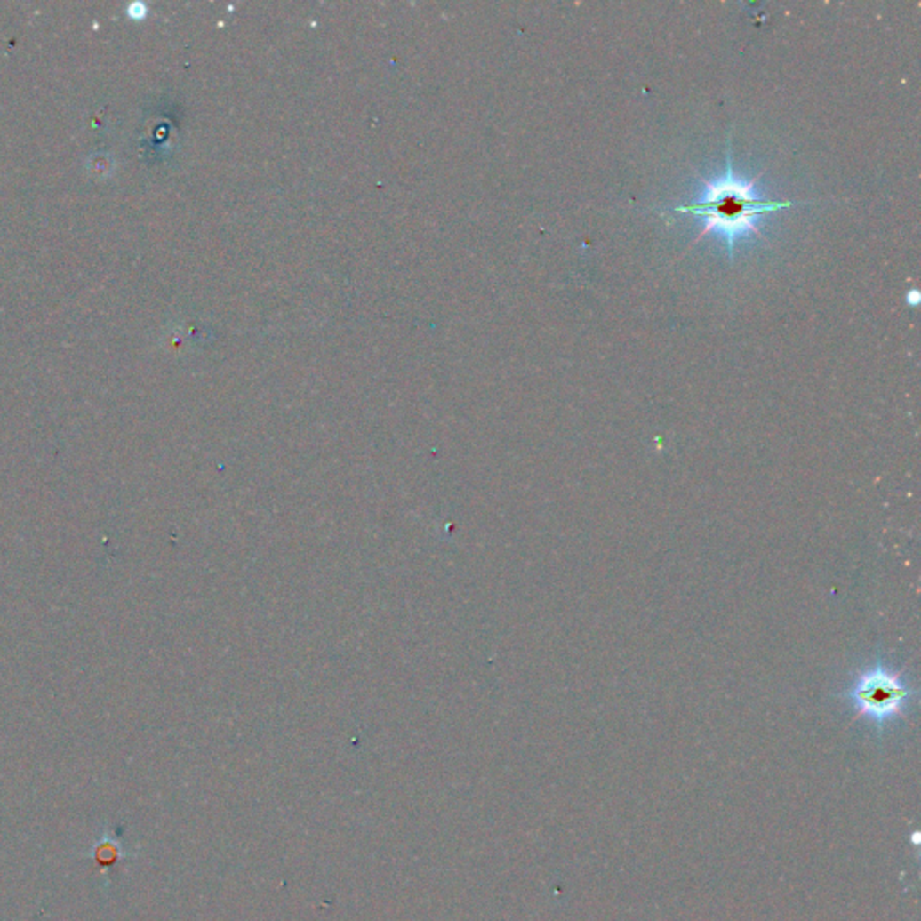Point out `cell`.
Listing matches in <instances>:
<instances>
[{"instance_id":"cell-1","label":"cell","mask_w":921,"mask_h":921,"mask_svg":"<svg viewBox=\"0 0 921 921\" xmlns=\"http://www.w3.org/2000/svg\"><path fill=\"white\" fill-rule=\"evenodd\" d=\"M790 202H771L763 200L754 191V180H741L733 172L731 146L727 148V173L722 179H715L704 184L701 198L689 205L677 207L678 212L693 214L704 221L702 236L709 233H722L727 238L729 256H733L734 242L740 236L756 233L757 218L765 212H771L781 207H789Z\"/></svg>"},{"instance_id":"cell-2","label":"cell","mask_w":921,"mask_h":921,"mask_svg":"<svg viewBox=\"0 0 921 921\" xmlns=\"http://www.w3.org/2000/svg\"><path fill=\"white\" fill-rule=\"evenodd\" d=\"M912 695L914 689L903 680V673L882 662L864 668L846 691L855 711L877 725L903 715Z\"/></svg>"}]
</instances>
